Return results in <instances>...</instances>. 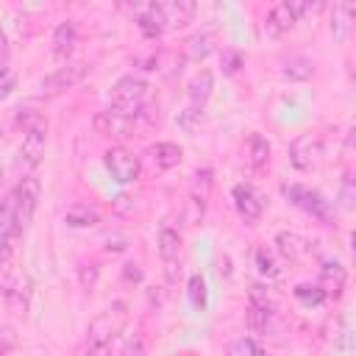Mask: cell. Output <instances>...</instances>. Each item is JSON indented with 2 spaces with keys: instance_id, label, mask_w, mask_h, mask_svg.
<instances>
[{
  "instance_id": "6da1fadb",
  "label": "cell",
  "mask_w": 356,
  "mask_h": 356,
  "mask_svg": "<svg viewBox=\"0 0 356 356\" xmlns=\"http://www.w3.org/2000/svg\"><path fill=\"white\" fill-rule=\"evenodd\" d=\"M122 306H114V309H106L103 314H97L89 325V353L92 356H108L111 353V342L117 339V334L122 331L125 325V314L120 312Z\"/></svg>"
},
{
  "instance_id": "7a4b0ae2",
  "label": "cell",
  "mask_w": 356,
  "mask_h": 356,
  "mask_svg": "<svg viewBox=\"0 0 356 356\" xmlns=\"http://www.w3.org/2000/svg\"><path fill=\"white\" fill-rule=\"evenodd\" d=\"M147 100V81H142L139 75H122L114 89H111V108L125 114V117H134Z\"/></svg>"
},
{
  "instance_id": "3957f363",
  "label": "cell",
  "mask_w": 356,
  "mask_h": 356,
  "mask_svg": "<svg viewBox=\"0 0 356 356\" xmlns=\"http://www.w3.org/2000/svg\"><path fill=\"white\" fill-rule=\"evenodd\" d=\"M103 161H106V170L111 172V178L117 184H134L142 172V164H139V156H134L128 147L122 145H114L103 153Z\"/></svg>"
},
{
  "instance_id": "277c9868",
  "label": "cell",
  "mask_w": 356,
  "mask_h": 356,
  "mask_svg": "<svg viewBox=\"0 0 356 356\" xmlns=\"http://www.w3.org/2000/svg\"><path fill=\"white\" fill-rule=\"evenodd\" d=\"M281 192H284V197H286L289 203L300 206V209L309 211L312 217H317V220H328V214H331V203H328L320 192H314V189H309V186H300V184H284Z\"/></svg>"
},
{
  "instance_id": "5b68a950",
  "label": "cell",
  "mask_w": 356,
  "mask_h": 356,
  "mask_svg": "<svg viewBox=\"0 0 356 356\" xmlns=\"http://www.w3.org/2000/svg\"><path fill=\"white\" fill-rule=\"evenodd\" d=\"M323 159V136L320 134H300L289 145V161L295 170H312Z\"/></svg>"
},
{
  "instance_id": "8992f818",
  "label": "cell",
  "mask_w": 356,
  "mask_h": 356,
  "mask_svg": "<svg viewBox=\"0 0 356 356\" xmlns=\"http://www.w3.org/2000/svg\"><path fill=\"white\" fill-rule=\"evenodd\" d=\"M86 72H89L86 64H67V67H58L56 72H50V75H44V78L39 81V89H42V95H58V92H64V89H72L75 83H81V81L86 78Z\"/></svg>"
},
{
  "instance_id": "52a82bcc",
  "label": "cell",
  "mask_w": 356,
  "mask_h": 356,
  "mask_svg": "<svg viewBox=\"0 0 356 356\" xmlns=\"http://www.w3.org/2000/svg\"><path fill=\"white\" fill-rule=\"evenodd\" d=\"M14 197H17V220L25 231V225L31 222L33 211H36V203H39V195H42V186H39V178L33 175H25L14 189Z\"/></svg>"
},
{
  "instance_id": "ba28073f",
  "label": "cell",
  "mask_w": 356,
  "mask_h": 356,
  "mask_svg": "<svg viewBox=\"0 0 356 356\" xmlns=\"http://www.w3.org/2000/svg\"><path fill=\"white\" fill-rule=\"evenodd\" d=\"M31 295H33V286H31V278L25 273H17L14 278L6 281L3 286V300L8 306V312L14 314H28L31 309Z\"/></svg>"
},
{
  "instance_id": "9c48e42d",
  "label": "cell",
  "mask_w": 356,
  "mask_h": 356,
  "mask_svg": "<svg viewBox=\"0 0 356 356\" xmlns=\"http://www.w3.org/2000/svg\"><path fill=\"white\" fill-rule=\"evenodd\" d=\"M92 128L100 136H128L134 131V120L114 111V108H106V111H97L92 117Z\"/></svg>"
},
{
  "instance_id": "30bf717a",
  "label": "cell",
  "mask_w": 356,
  "mask_h": 356,
  "mask_svg": "<svg viewBox=\"0 0 356 356\" xmlns=\"http://www.w3.org/2000/svg\"><path fill=\"white\" fill-rule=\"evenodd\" d=\"M136 28L142 31L145 39H159L167 31V17H164L161 3H147L136 8Z\"/></svg>"
},
{
  "instance_id": "8fae6325",
  "label": "cell",
  "mask_w": 356,
  "mask_h": 356,
  "mask_svg": "<svg viewBox=\"0 0 356 356\" xmlns=\"http://www.w3.org/2000/svg\"><path fill=\"white\" fill-rule=\"evenodd\" d=\"M231 195H234V206H236V211H239L248 222H256V220L261 217V211H264V200H261V195H259L250 184H236Z\"/></svg>"
},
{
  "instance_id": "7c38bea8",
  "label": "cell",
  "mask_w": 356,
  "mask_h": 356,
  "mask_svg": "<svg viewBox=\"0 0 356 356\" xmlns=\"http://www.w3.org/2000/svg\"><path fill=\"white\" fill-rule=\"evenodd\" d=\"M295 22H298V14H295L292 3H289V0H284V3H275V6L267 11L264 31H267L270 36H284L286 31H292V28H295Z\"/></svg>"
},
{
  "instance_id": "4fadbf2b",
  "label": "cell",
  "mask_w": 356,
  "mask_h": 356,
  "mask_svg": "<svg viewBox=\"0 0 356 356\" xmlns=\"http://www.w3.org/2000/svg\"><path fill=\"white\" fill-rule=\"evenodd\" d=\"M44 156V134L39 131H31L22 136V145H19V156H17V167L19 170H33Z\"/></svg>"
},
{
  "instance_id": "5bb4252c",
  "label": "cell",
  "mask_w": 356,
  "mask_h": 356,
  "mask_svg": "<svg viewBox=\"0 0 356 356\" xmlns=\"http://www.w3.org/2000/svg\"><path fill=\"white\" fill-rule=\"evenodd\" d=\"M345 284H348L345 267H342L339 261H323V267H320V284H317V286H320L325 295L339 298L342 289H345Z\"/></svg>"
},
{
  "instance_id": "9a60e30c",
  "label": "cell",
  "mask_w": 356,
  "mask_h": 356,
  "mask_svg": "<svg viewBox=\"0 0 356 356\" xmlns=\"http://www.w3.org/2000/svg\"><path fill=\"white\" fill-rule=\"evenodd\" d=\"M211 89H214L211 72H209V70H200V72L189 81V103H186V106L203 114V108H206V103H209V97H211Z\"/></svg>"
},
{
  "instance_id": "2e32d148",
  "label": "cell",
  "mask_w": 356,
  "mask_h": 356,
  "mask_svg": "<svg viewBox=\"0 0 356 356\" xmlns=\"http://www.w3.org/2000/svg\"><path fill=\"white\" fill-rule=\"evenodd\" d=\"M353 17H356V6L342 0V3H334V11H331V33L337 42H345L348 33H350V25H353Z\"/></svg>"
},
{
  "instance_id": "e0dca14e",
  "label": "cell",
  "mask_w": 356,
  "mask_h": 356,
  "mask_svg": "<svg viewBox=\"0 0 356 356\" xmlns=\"http://www.w3.org/2000/svg\"><path fill=\"white\" fill-rule=\"evenodd\" d=\"M19 234H22V225L17 220V197H14V192H8L0 200V236L19 239Z\"/></svg>"
},
{
  "instance_id": "ac0fdd59",
  "label": "cell",
  "mask_w": 356,
  "mask_h": 356,
  "mask_svg": "<svg viewBox=\"0 0 356 356\" xmlns=\"http://www.w3.org/2000/svg\"><path fill=\"white\" fill-rule=\"evenodd\" d=\"M75 44H78V31H75V25H72L70 19L58 22L56 31H53V39H50L53 53H56L58 58H67V56L75 50Z\"/></svg>"
},
{
  "instance_id": "d6986e66",
  "label": "cell",
  "mask_w": 356,
  "mask_h": 356,
  "mask_svg": "<svg viewBox=\"0 0 356 356\" xmlns=\"http://www.w3.org/2000/svg\"><path fill=\"white\" fill-rule=\"evenodd\" d=\"M147 156H150V161H153L159 170H172V167H178L184 150H181L175 142H156V145L147 147Z\"/></svg>"
},
{
  "instance_id": "ffe728a7",
  "label": "cell",
  "mask_w": 356,
  "mask_h": 356,
  "mask_svg": "<svg viewBox=\"0 0 356 356\" xmlns=\"http://www.w3.org/2000/svg\"><path fill=\"white\" fill-rule=\"evenodd\" d=\"M275 245H278V253L284 259H289V261H298V259H303L309 253V242L295 231H281L275 236Z\"/></svg>"
},
{
  "instance_id": "44dd1931",
  "label": "cell",
  "mask_w": 356,
  "mask_h": 356,
  "mask_svg": "<svg viewBox=\"0 0 356 356\" xmlns=\"http://www.w3.org/2000/svg\"><path fill=\"white\" fill-rule=\"evenodd\" d=\"M161 8H164V17H167V28H184L195 14V3L192 0L161 3Z\"/></svg>"
},
{
  "instance_id": "7402d4cb",
  "label": "cell",
  "mask_w": 356,
  "mask_h": 356,
  "mask_svg": "<svg viewBox=\"0 0 356 356\" xmlns=\"http://www.w3.org/2000/svg\"><path fill=\"white\" fill-rule=\"evenodd\" d=\"M248 161L259 172L267 170V164H270V142L261 134H250V139H248Z\"/></svg>"
},
{
  "instance_id": "603a6c76",
  "label": "cell",
  "mask_w": 356,
  "mask_h": 356,
  "mask_svg": "<svg viewBox=\"0 0 356 356\" xmlns=\"http://www.w3.org/2000/svg\"><path fill=\"white\" fill-rule=\"evenodd\" d=\"M214 44H217V36H214L211 31L195 33V36L186 39V56L195 58V61H200V58H206V56L214 50Z\"/></svg>"
},
{
  "instance_id": "cb8c5ba5",
  "label": "cell",
  "mask_w": 356,
  "mask_h": 356,
  "mask_svg": "<svg viewBox=\"0 0 356 356\" xmlns=\"http://www.w3.org/2000/svg\"><path fill=\"white\" fill-rule=\"evenodd\" d=\"M284 78L286 81H309L314 75V61L306 56H292L289 61H284Z\"/></svg>"
},
{
  "instance_id": "d4e9b609",
  "label": "cell",
  "mask_w": 356,
  "mask_h": 356,
  "mask_svg": "<svg viewBox=\"0 0 356 356\" xmlns=\"http://www.w3.org/2000/svg\"><path fill=\"white\" fill-rule=\"evenodd\" d=\"M156 245H159V256L164 261H172L178 256V250H181V234L175 228H161Z\"/></svg>"
},
{
  "instance_id": "484cf974",
  "label": "cell",
  "mask_w": 356,
  "mask_h": 356,
  "mask_svg": "<svg viewBox=\"0 0 356 356\" xmlns=\"http://www.w3.org/2000/svg\"><path fill=\"white\" fill-rule=\"evenodd\" d=\"M17 125L31 134V131H39V134H47V117L42 111H33V108H19L17 111Z\"/></svg>"
},
{
  "instance_id": "4316f807",
  "label": "cell",
  "mask_w": 356,
  "mask_h": 356,
  "mask_svg": "<svg viewBox=\"0 0 356 356\" xmlns=\"http://www.w3.org/2000/svg\"><path fill=\"white\" fill-rule=\"evenodd\" d=\"M186 292H189V300H192V306H195L197 312H203V309L209 306V286H206V278H203L200 273H195V275L189 278Z\"/></svg>"
},
{
  "instance_id": "83f0119b",
  "label": "cell",
  "mask_w": 356,
  "mask_h": 356,
  "mask_svg": "<svg viewBox=\"0 0 356 356\" xmlns=\"http://www.w3.org/2000/svg\"><path fill=\"white\" fill-rule=\"evenodd\" d=\"M97 220H100V214L95 209H89V206H72V209H67V225H72V228H89Z\"/></svg>"
},
{
  "instance_id": "f1b7e54d",
  "label": "cell",
  "mask_w": 356,
  "mask_h": 356,
  "mask_svg": "<svg viewBox=\"0 0 356 356\" xmlns=\"http://www.w3.org/2000/svg\"><path fill=\"white\" fill-rule=\"evenodd\" d=\"M295 298H298L300 303H306V306H323V303L328 300V295H325L317 284H298V286H295Z\"/></svg>"
},
{
  "instance_id": "f546056e",
  "label": "cell",
  "mask_w": 356,
  "mask_h": 356,
  "mask_svg": "<svg viewBox=\"0 0 356 356\" xmlns=\"http://www.w3.org/2000/svg\"><path fill=\"white\" fill-rule=\"evenodd\" d=\"M248 298H250V306H253V309L267 312V314H273V312H275V300L267 295V289H264V286L253 284V286H250V292H248Z\"/></svg>"
},
{
  "instance_id": "4dcf8cb0",
  "label": "cell",
  "mask_w": 356,
  "mask_h": 356,
  "mask_svg": "<svg viewBox=\"0 0 356 356\" xmlns=\"http://www.w3.org/2000/svg\"><path fill=\"white\" fill-rule=\"evenodd\" d=\"M211 186H214V172L209 170V167H203V170H197L195 172V189H192V195H197V197H209L211 195Z\"/></svg>"
},
{
  "instance_id": "1f68e13d",
  "label": "cell",
  "mask_w": 356,
  "mask_h": 356,
  "mask_svg": "<svg viewBox=\"0 0 356 356\" xmlns=\"http://www.w3.org/2000/svg\"><path fill=\"white\" fill-rule=\"evenodd\" d=\"M256 267H259V273L261 275H267V278H278V264H275V259H273V253L267 250V248H259L256 250Z\"/></svg>"
},
{
  "instance_id": "d6a6232c",
  "label": "cell",
  "mask_w": 356,
  "mask_h": 356,
  "mask_svg": "<svg viewBox=\"0 0 356 356\" xmlns=\"http://www.w3.org/2000/svg\"><path fill=\"white\" fill-rule=\"evenodd\" d=\"M203 211H206V200L197 197V195H189V200H186V211H184L186 225H197V222L203 220Z\"/></svg>"
},
{
  "instance_id": "836d02e7",
  "label": "cell",
  "mask_w": 356,
  "mask_h": 356,
  "mask_svg": "<svg viewBox=\"0 0 356 356\" xmlns=\"http://www.w3.org/2000/svg\"><path fill=\"white\" fill-rule=\"evenodd\" d=\"M220 67H222L225 75H236V72L242 70V56H239L236 50H222V56H220Z\"/></svg>"
},
{
  "instance_id": "e575fe53",
  "label": "cell",
  "mask_w": 356,
  "mask_h": 356,
  "mask_svg": "<svg viewBox=\"0 0 356 356\" xmlns=\"http://www.w3.org/2000/svg\"><path fill=\"white\" fill-rule=\"evenodd\" d=\"M339 200H342L345 209H353V200H356V181H353V172H345L342 189H339Z\"/></svg>"
},
{
  "instance_id": "d590c367",
  "label": "cell",
  "mask_w": 356,
  "mask_h": 356,
  "mask_svg": "<svg viewBox=\"0 0 356 356\" xmlns=\"http://www.w3.org/2000/svg\"><path fill=\"white\" fill-rule=\"evenodd\" d=\"M248 328L250 331H267V323H270V314L267 312H259V309H253V306H248Z\"/></svg>"
},
{
  "instance_id": "8d00e7d4",
  "label": "cell",
  "mask_w": 356,
  "mask_h": 356,
  "mask_svg": "<svg viewBox=\"0 0 356 356\" xmlns=\"http://www.w3.org/2000/svg\"><path fill=\"white\" fill-rule=\"evenodd\" d=\"M145 337L142 334H131L122 345V356H145Z\"/></svg>"
},
{
  "instance_id": "74e56055",
  "label": "cell",
  "mask_w": 356,
  "mask_h": 356,
  "mask_svg": "<svg viewBox=\"0 0 356 356\" xmlns=\"http://www.w3.org/2000/svg\"><path fill=\"white\" fill-rule=\"evenodd\" d=\"M14 86H17V75H14V70L11 67H0V100L3 97H8L11 92H14Z\"/></svg>"
},
{
  "instance_id": "f35d334b",
  "label": "cell",
  "mask_w": 356,
  "mask_h": 356,
  "mask_svg": "<svg viewBox=\"0 0 356 356\" xmlns=\"http://www.w3.org/2000/svg\"><path fill=\"white\" fill-rule=\"evenodd\" d=\"M197 120H200V111H195V108H189V106H184V108L178 111V125H181L186 134H192V131H195Z\"/></svg>"
},
{
  "instance_id": "ab89813d",
  "label": "cell",
  "mask_w": 356,
  "mask_h": 356,
  "mask_svg": "<svg viewBox=\"0 0 356 356\" xmlns=\"http://www.w3.org/2000/svg\"><path fill=\"white\" fill-rule=\"evenodd\" d=\"M234 356H264V353L259 350V345L253 339H239L234 345Z\"/></svg>"
},
{
  "instance_id": "60d3db41",
  "label": "cell",
  "mask_w": 356,
  "mask_h": 356,
  "mask_svg": "<svg viewBox=\"0 0 356 356\" xmlns=\"http://www.w3.org/2000/svg\"><path fill=\"white\" fill-rule=\"evenodd\" d=\"M128 245H131L128 236H108L106 239V250L108 253H122V250H128Z\"/></svg>"
},
{
  "instance_id": "b9f144b4",
  "label": "cell",
  "mask_w": 356,
  "mask_h": 356,
  "mask_svg": "<svg viewBox=\"0 0 356 356\" xmlns=\"http://www.w3.org/2000/svg\"><path fill=\"white\" fill-rule=\"evenodd\" d=\"M17 242H19V239H8V236H0V267H3V264L11 259V253H14Z\"/></svg>"
},
{
  "instance_id": "7bdbcfd3",
  "label": "cell",
  "mask_w": 356,
  "mask_h": 356,
  "mask_svg": "<svg viewBox=\"0 0 356 356\" xmlns=\"http://www.w3.org/2000/svg\"><path fill=\"white\" fill-rule=\"evenodd\" d=\"M95 281H97V267H95V264H89V270H86V267H81V284H83L86 289H92V286H95Z\"/></svg>"
},
{
  "instance_id": "ee69618b",
  "label": "cell",
  "mask_w": 356,
  "mask_h": 356,
  "mask_svg": "<svg viewBox=\"0 0 356 356\" xmlns=\"http://www.w3.org/2000/svg\"><path fill=\"white\" fill-rule=\"evenodd\" d=\"M122 275H125V281H134V284L142 281V270H139V264H125Z\"/></svg>"
},
{
  "instance_id": "f6af8a7d",
  "label": "cell",
  "mask_w": 356,
  "mask_h": 356,
  "mask_svg": "<svg viewBox=\"0 0 356 356\" xmlns=\"http://www.w3.org/2000/svg\"><path fill=\"white\" fill-rule=\"evenodd\" d=\"M6 56H8V39H6V31L0 28V67H3Z\"/></svg>"
},
{
  "instance_id": "bcb514c9",
  "label": "cell",
  "mask_w": 356,
  "mask_h": 356,
  "mask_svg": "<svg viewBox=\"0 0 356 356\" xmlns=\"http://www.w3.org/2000/svg\"><path fill=\"white\" fill-rule=\"evenodd\" d=\"M8 348H11V339H8V334H6V331H0V356H3Z\"/></svg>"
},
{
  "instance_id": "7dc6e473",
  "label": "cell",
  "mask_w": 356,
  "mask_h": 356,
  "mask_svg": "<svg viewBox=\"0 0 356 356\" xmlns=\"http://www.w3.org/2000/svg\"><path fill=\"white\" fill-rule=\"evenodd\" d=\"M220 275H231V267H228V256L220 259Z\"/></svg>"
},
{
  "instance_id": "c3c4849f",
  "label": "cell",
  "mask_w": 356,
  "mask_h": 356,
  "mask_svg": "<svg viewBox=\"0 0 356 356\" xmlns=\"http://www.w3.org/2000/svg\"><path fill=\"white\" fill-rule=\"evenodd\" d=\"M0 181H3V167H0Z\"/></svg>"
},
{
  "instance_id": "681fc988",
  "label": "cell",
  "mask_w": 356,
  "mask_h": 356,
  "mask_svg": "<svg viewBox=\"0 0 356 356\" xmlns=\"http://www.w3.org/2000/svg\"><path fill=\"white\" fill-rule=\"evenodd\" d=\"M89 356H92V353H89Z\"/></svg>"
}]
</instances>
